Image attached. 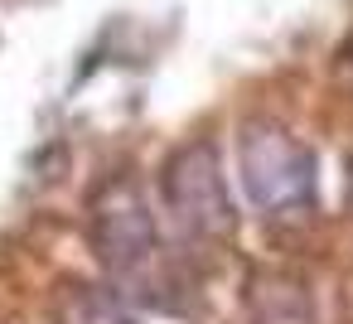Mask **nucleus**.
Segmentation results:
<instances>
[{"label":"nucleus","mask_w":353,"mask_h":324,"mask_svg":"<svg viewBox=\"0 0 353 324\" xmlns=\"http://www.w3.org/2000/svg\"><path fill=\"white\" fill-rule=\"evenodd\" d=\"M97 247L107 271L145 300H160L170 290V256L160 247V227L141 199L136 184H121L107 194V203L97 208Z\"/></svg>","instance_id":"obj_1"},{"label":"nucleus","mask_w":353,"mask_h":324,"mask_svg":"<svg viewBox=\"0 0 353 324\" xmlns=\"http://www.w3.org/2000/svg\"><path fill=\"white\" fill-rule=\"evenodd\" d=\"M73 324H141V319H131L117 300H107V295H78L73 300Z\"/></svg>","instance_id":"obj_4"},{"label":"nucleus","mask_w":353,"mask_h":324,"mask_svg":"<svg viewBox=\"0 0 353 324\" xmlns=\"http://www.w3.org/2000/svg\"><path fill=\"white\" fill-rule=\"evenodd\" d=\"M237 165L261 218H300L314 208V155L281 126H247L237 141Z\"/></svg>","instance_id":"obj_2"},{"label":"nucleus","mask_w":353,"mask_h":324,"mask_svg":"<svg viewBox=\"0 0 353 324\" xmlns=\"http://www.w3.org/2000/svg\"><path fill=\"white\" fill-rule=\"evenodd\" d=\"M165 203L189 237H228L232 232V199L218 174L213 145H189L165 170Z\"/></svg>","instance_id":"obj_3"}]
</instances>
